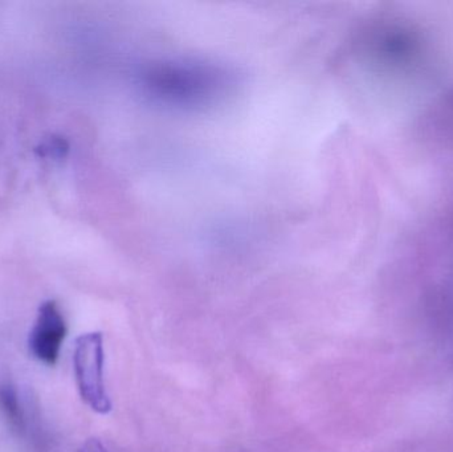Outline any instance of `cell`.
I'll return each instance as SVG.
<instances>
[{
    "mask_svg": "<svg viewBox=\"0 0 453 452\" xmlns=\"http://www.w3.org/2000/svg\"><path fill=\"white\" fill-rule=\"evenodd\" d=\"M0 410L16 432L24 429V414L18 392L11 384L0 385Z\"/></svg>",
    "mask_w": 453,
    "mask_h": 452,
    "instance_id": "3",
    "label": "cell"
},
{
    "mask_svg": "<svg viewBox=\"0 0 453 452\" xmlns=\"http://www.w3.org/2000/svg\"><path fill=\"white\" fill-rule=\"evenodd\" d=\"M79 452H108L105 446L98 440H88L84 445L81 446Z\"/></svg>",
    "mask_w": 453,
    "mask_h": 452,
    "instance_id": "4",
    "label": "cell"
},
{
    "mask_svg": "<svg viewBox=\"0 0 453 452\" xmlns=\"http://www.w3.org/2000/svg\"><path fill=\"white\" fill-rule=\"evenodd\" d=\"M104 337L100 332L84 333L76 340L73 353L74 376L81 400L98 414L111 410L104 379Z\"/></svg>",
    "mask_w": 453,
    "mask_h": 452,
    "instance_id": "1",
    "label": "cell"
},
{
    "mask_svg": "<svg viewBox=\"0 0 453 452\" xmlns=\"http://www.w3.org/2000/svg\"><path fill=\"white\" fill-rule=\"evenodd\" d=\"M65 336L66 324L58 304L50 300L42 303L29 333L28 348L31 355L45 365H55Z\"/></svg>",
    "mask_w": 453,
    "mask_h": 452,
    "instance_id": "2",
    "label": "cell"
}]
</instances>
